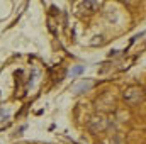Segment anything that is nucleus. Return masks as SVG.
Wrapping results in <instances>:
<instances>
[{"label":"nucleus","instance_id":"obj_1","mask_svg":"<svg viewBox=\"0 0 146 144\" xmlns=\"http://www.w3.org/2000/svg\"><path fill=\"white\" fill-rule=\"evenodd\" d=\"M122 98L126 100V104L129 105H138L145 100V90L143 87L139 85H133V87H127L124 92H122Z\"/></svg>","mask_w":146,"mask_h":144},{"label":"nucleus","instance_id":"obj_2","mask_svg":"<svg viewBox=\"0 0 146 144\" xmlns=\"http://www.w3.org/2000/svg\"><path fill=\"white\" fill-rule=\"evenodd\" d=\"M87 127H88V131H90L92 134L104 132V131L109 127V120H107V117H106V115L99 114V115H94V117H90V120H88Z\"/></svg>","mask_w":146,"mask_h":144},{"label":"nucleus","instance_id":"obj_3","mask_svg":"<svg viewBox=\"0 0 146 144\" xmlns=\"http://www.w3.org/2000/svg\"><path fill=\"white\" fill-rule=\"evenodd\" d=\"M82 5L88 10V12H95L102 7V2H92V0H87V2H82Z\"/></svg>","mask_w":146,"mask_h":144},{"label":"nucleus","instance_id":"obj_4","mask_svg":"<svg viewBox=\"0 0 146 144\" xmlns=\"http://www.w3.org/2000/svg\"><path fill=\"white\" fill-rule=\"evenodd\" d=\"M92 81H85V80H82L78 85H75V92L76 93H82V92H85V90H88V88H92Z\"/></svg>","mask_w":146,"mask_h":144},{"label":"nucleus","instance_id":"obj_5","mask_svg":"<svg viewBox=\"0 0 146 144\" xmlns=\"http://www.w3.org/2000/svg\"><path fill=\"white\" fill-rule=\"evenodd\" d=\"M82 70H83V68H82V66H78V68H75V70H73V73H80Z\"/></svg>","mask_w":146,"mask_h":144}]
</instances>
